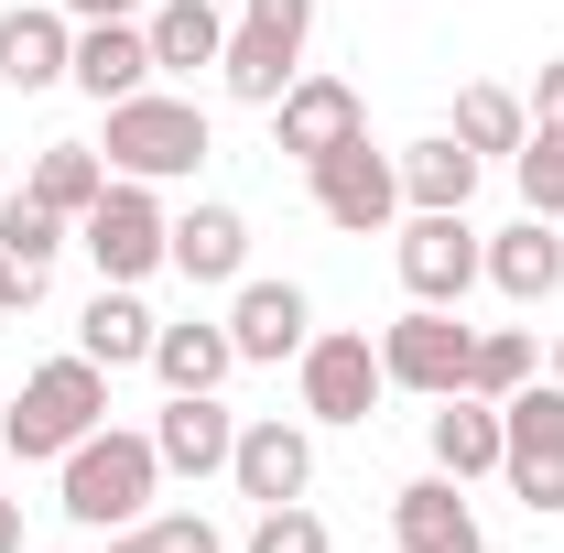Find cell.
Listing matches in <instances>:
<instances>
[{"mask_svg":"<svg viewBox=\"0 0 564 553\" xmlns=\"http://www.w3.org/2000/svg\"><path fill=\"white\" fill-rule=\"evenodd\" d=\"M532 120H564V55H554L543 76H532Z\"/></svg>","mask_w":564,"mask_h":553,"instance_id":"cell-33","label":"cell"},{"mask_svg":"<svg viewBox=\"0 0 564 553\" xmlns=\"http://www.w3.org/2000/svg\"><path fill=\"white\" fill-rule=\"evenodd\" d=\"M304 185H315V217H326V228H348V239H380V228H402V163H391L369 131L337 141L326 163H304Z\"/></svg>","mask_w":564,"mask_h":553,"instance_id":"cell-8","label":"cell"},{"mask_svg":"<svg viewBox=\"0 0 564 553\" xmlns=\"http://www.w3.org/2000/svg\"><path fill=\"white\" fill-rule=\"evenodd\" d=\"M152 337H163V315L141 304V282H98L87 315H76V347L98 369H152Z\"/></svg>","mask_w":564,"mask_h":553,"instance_id":"cell-20","label":"cell"},{"mask_svg":"<svg viewBox=\"0 0 564 553\" xmlns=\"http://www.w3.org/2000/svg\"><path fill=\"white\" fill-rule=\"evenodd\" d=\"M141 532H152V553H228V532H217L207 510H152Z\"/></svg>","mask_w":564,"mask_h":553,"instance_id":"cell-31","label":"cell"},{"mask_svg":"<svg viewBox=\"0 0 564 553\" xmlns=\"http://www.w3.org/2000/svg\"><path fill=\"white\" fill-rule=\"evenodd\" d=\"M152 488H163V456H152V434H131V423H98L87 445L55 456V510H66L76 532H131V521H152Z\"/></svg>","mask_w":564,"mask_h":553,"instance_id":"cell-1","label":"cell"},{"mask_svg":"<svg viewBox=\"0 0 564 553\" xmlns=\"http://www.w3.org/2000/svg\"><path fill=\"white\" fill-rule=\"evenodd\" d=\"M141 33H152V66L163 76H196L228 55V11L217 0H163V11H141Z\"/></svg>","mask_w":564,"mask_h":553,"instance_id":"cell-25","label":"cell"},{"mask_svg":"<svg viewBox=\"0 0 564 553\" xmlns=\"http://www.w3.org/2000/svg\"><path fill=\"white\" fill-rule=\"evenodd\" d=\"M369 131V109H358V87L348 76H293L272 98V152H293V163H326L337 141Z\"/></svg>","mask_w":564,"mask_h":553,"instance_id":"cell-14","label":"cell"},{"mask_svg":"<svg viewBox=\"0 0 564 553\" xmlns=\"http://www.w3.org/2000/svg\"><path fill=\"white\" fill-rule=\"evenodd\" d=\"M304 337H315L304 282H282V272L228 282V347H239V369H282V358H304Z\"/></svg>","mask_w":564,"mask_h":553,"instance_id":"cell-11","label":"cell"},{"mask_svg":"<svg viewBox=\"0 0 564 553\" xmlns=\"http://www.w3.org/2000/svg\"><path fill=\"white\" fill-rule=\"evenodd\" d=\"M467 347H478V326H456V304H413L380 326V369H391V391L445 402V391H467Z\"/></svg>","mask_w":564,"mask_h":553,"instance_id":"cell-10","label":"cell"},{"mask_svg":"<svg viewBox=\"0 0 564 553\" xmlns=\"http://www.w3.org/2000/svg\"><path fill=\"white\" fill-rule=\"evenodd\" d=\"M489 282L510 293V304H554V293H564V228L521 207V217L489 239Z\"/></svg>","mask_w":564,"mask_h":553,"instance_id":"cell-21","label":"cell"},{"mask_svg":"<svg viewBox=\"0 0 564 553\" xmlns=\"http://www.w3.org/2000/svg\"><path fill=\"white\" fill-rule=\"evenodd\" d=\"M228 369H239L228 315H174V326L152 337V380H163V391H228Z\"/></svg>","mask_w":564,"mask_h":553,"instance_id":"cell-24","label":"cell"},{"mask_svg":"<svg viewBox=\"0 0 564 553\" xmlns=\"http://www.w3.org/2000/svg\"><path fill=\"white\" fill-rule=\"evenodd\" d=\"M239 553H337V543H326V521H315L304 499H282V510H250Z\"/></svg>","mask_w":564,"mask_h":553,"instance_id":"cell-30","label":"cell"},{"mask_svg":"<svg viewBox=\"0 0 564 553\" xmlns=\"http://www.w3.org/2000/svg\"><path fill=\"white\" fill-rule=\"evenodd\" d=\"M510 185H521V207L554 217L564 228V120H532V141L510 152Z\"/></svg>","mask_w":564,"mask_h":553,"instance_id":"cell-29","label":"cell"},{"mask_svg":"<svg viewBox=\"0 0 564 553\" xmlns=\"http://www.w3.org/2000/svg\"><path fill=\"white\" fill-rule=\"evenodd\" d=\"M76 250L98 261V282H152V272H174V207H163V185L109 174V196L76 217Z\"/></svg>","mask_w":564,"mask_h":553,"instance_id":"cell-5","label":"cell"},{"mask_svg":"<svg viewBox=\"0 0 564 553\" xmlns=\"http://www.w3.org/2000/svg\"><path fill=\"white\" fill-rule=\"evenodd\" d=\"M554 380H564V337H554Z\"/></svg>","mask_w":564,"mask_h":553,"instance_id":"cell-36","label":"cell"},{"mask_svg":"<svg viewBox=\"0 0 564 553\" xmlns=\"http://www.w3.org/2000/svg\"><path fill=\"white\" fill-rule=\"evenodd\" d=\"M228 445H239V413L217 391H163V413H152L163 478H228Z\"/></svg>","mask_w":564,"mask_h":553,"instance_id":"cell-15","label":"cell"},{"mask_svg":"<svg viewBox=\"0 0 564 553\" xmlns=\"http://www.w3.org/2000/svg\"><path fill=\"white\" fill-rule=\"evenodd\" d=\"M391 272H402V293H413V304H467V293L489 282V239L467 228V207H445V217L402 207V239H391Z\"/></svg>","mask_w":564,"mask_h":553,"instance_id":"cell-7","label":"cell"},{"mask_svg":"<svg viewBox=\"0 0 564 553\" xmlns=\"http://www.w3.org/2000/svg\"><path fill=\"white\" fill-rule=\"evenodd\" d=\"M0 553H22V499H0Z\"/></svg>","mask_w":564,"mask_h":553,"instance_id":"cell-34","label":"cell"},{"mask_svg":"<svg viewBox=\"0 0 564 553\" xmlns=\"http://www.w3.org/2000/svg\"><path fill=\"white\" fill-rule=\"evenodd\" d=\"M152 76H163V66H152V33H141V22H76V66H66L76 98L120 109V98H141Z\"/></svg>","mask_w":564,"mask_h":553,"instance_id":"cell-17","label":"cell"},{"mask_svg":"<svg viewBox=\"0 0 564 553\" xmlns=\"http://www.w3.org/2000/svg\"><path fill=\"white\" fill-rule=\"evenodd\" d=\"M456 141H467L478 163H510V152L532 141V98H521V87H489V76L456 87Z\"/></svg>","mask_w":564,"mask_h":553,"instance_id":"cell-27","label":"cell"},{"mask_svg":"<svg viewBox=\"0 0 564 553\" xmlns=\"http://www.w3.org/2000/svg\"><path fill=\"white\" fill-rule=\"evenodd\" d=\"M499 478L532 521L564 510V380H521L499 402Z\"/></svg>","mask_w":564,"mask_h":553,"instance_id":"cell-6","label":"cell"},{"mask_svg":"<svg viewBox=\"0 0 564 553\" xmlns=\"http://www.w3.org/2000/svg\"><path fill=\"white\" fill-rule=\"evenodd\" d=\"M174 272L196 282V293H228V282L250 272V217L217 207V196H207V207H185V217H174Z\"/></svg>","mask_w":564,"mask_h":553,"instance_id":"cell-22","label":"cell"},{"mask_svg":"<svg viewBox=\"0 0 564 553\" xmlns=\"http://www.w3.org/2000/svg\"><path fill=\"white\" fill-rule=\"evenodd\" d=\"M423 456H434V478H499V402L478 391H445L434 413H423Z\"/></svg>","mask_w":564,"mask_h":553,"instance_id":"cell-19","label":"cell"},{"mask_svg":"<svg viewBox=\"0 0 564 553\" xmlns=\"http://www.w3.org/2000/svg\"><path fill=\"white\" fill-rule=\"evenodd\" d=\"M76 66V22L55 0H22V11H0V87H22V98H44V87H66Z\"/></svg>","mask_w":564,"mask_h":553,"instance_id":"cell-18","label":"cell"},{"mask_svg":"<svg viewBox=\"0 0 564 553\" xmlns=\"http://www.w3.org/2000/svg\"><path fill=\"white\" fill-rule=\"evenodd\" d=\"M380 391H391L380 337H358V326L304 337V358H293V402H304V423H369V413H380Z\"/></svg>","mask_w":564,"mask_h":553,"instance_id":"cell-9","label":"cell"},{"mask_svg":"<svg viewBox=\"0 0 564 553\" xmlns=\"http://www.w3.org/2000/svg\"><path fill=\"white\" fill-rule=\"evenodd\" d=\"M66 22H141V0H55Z\"/></svg>","mask_w":564,"mask_h":553,"instance_id":"cell-32","label":"cell"},{"mask_svg":"<svg viewBox=\"0 0 564 553\" xmlns=\"http://www.w3.org/2000/svg\"><path fill=\"white\" fill-rule=\"evenodd\" d=\"M109 423V369L66 347V358H44L22 391H11V413H0V456H22V467H55L66 445H87Z\"/></svg>","mask_w":564,"mask_h":553,"instance_id":"cell-2","label":"cell"},{"mask_svg":"<svg viewBox=\"0 0 564 553\" xmlns=\"http://www.w3.org/2000/svg\"><path fill=\"white\" fill-rule=\"evenodd\" d=\"M391 163H402V207H423V217L467 207V196H478V174H489V163H478V152H467L456 131H423V141H402Z\"/></svg>","mask_w":564,"mask_h":553,"instance_id":"cell-23","label":"cell"},{"mask_svg":"<svg viewBox=\"0 0 564 553\" xmlns=\"http://www.w3.org/2000/svg\"><path fill=\"white\" fill-rule=\"evenodd\" d=\"M109 553H152V532H141V521H131V532H109Z\"/></svg>","mask_w":564,"mask_h":553,"instance_id":"cell-35","label":"cell"},{"mask_svg":"<svg viewBox=\"0 0 564 553\" xmlns=\"http://www.w3.org/2000/svg\"><path fill=\"white\" fill-rule=\"evenodd\" d=\"M304 44H315V0H239V11H228L217 87H228L239 109H272L282 87L304 76Z\"/></svg>","mask_w":564,"mask_h":553,"instance_id":"cell-4","label":"cell"},{"mask_svg":"<svg viewBox=\"0 0 564 553\" xmlns=\"http://www.w3.org/2000/svg\"><path fill=\"white\" fill-rule=\"evenodd\" d=\"M391 543H402V553H489V532H478L467 488L423 467V478H402V488H391Z\"/></svg>","mask_w":564,"mask_h":553,"instance_id":"cell-16","label":"cell"},{"mask_svg":"<svg viewBox=\"0 0 564 553\" xmlns=\"http://www.w3.org/2000/svg\"><path fill=\"white\" fill-rule=\"evenodd\" d=\"M76 250V217L33 207L22 185H11V207H0V315H33L44 293H55V261Z\"/></svg>","mask_w":564,"mask_h":553,"instance_id":"cell-13","label":"cell"},{"mask_svg":"<svg viewBox=\"0 0 564 553\" xmlns=\"http://www.w3.org/2000/svg\"><path fill=\"white\" fill-rule=\"evenodd\" d=\"M22 196L55 207V217H87L98 196H109V152H98V141H44L33 174H22Z\"/></svg>","mask_w":564,"mask_h":553,"instance_id":"cell-26","label":"cell"},{"mask_svg":"<svg viewBox=\"0 0 564 553\" xmlns=\"http://www.w3.org/2000/svg\"><path fill=\"white\" fill-rule=\"evenodd\" d=\"M228 488L250 499V510H282V499H304L315 488V423L293 413H250L239 423V445H228Z\"/></svg>","mask_w":564,"mask_h":553,"instance_id":"cell-12","label":"cell"},{"mask_svg":"<svg viewBox=\"0 0 564 553\" xmlns=\"http://www.w3.org/2000/svg\"><path fill=\"white\" fill-rule=\"evenodd\" d=\"M98 120H109V131H98L109 174H141V185H185V174L217 152V120L196 109V98H174V87H141V98L98 109Z\"/></svg>","mask_w":564,"mask_h":553,"instance_id":"cell-3","label":"cell"},{"mask_svg":"<svg viewBox=\"0 0 564 553\" xmlns=\"http://www.w3.org/2000/svg\"><path fill=\"white\" fill-rule=\"evenodd\" d=\"M521 380H543V347L521 337V326H478V347H467V391H478V402H510Z\"/></svg>","mask_w":564,"mask_h":553,"instance_id":"cell-28","label":"cell"}]
</instances>
